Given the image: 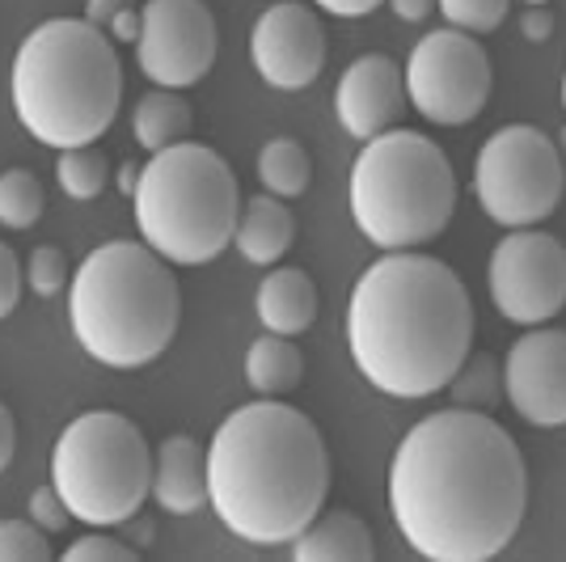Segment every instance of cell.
<instances>
[{
	"mask_svg": "<svg viewBox=\"0 0 566 562\" xmlns=\"http://www.w3.org/2000/svg\"><path fill=\"white\" fill-rule=\"evenodd\" d=\"M30 520H34L39 529H48V533H60V529L72 520L69 503L60 499L55 482H51V487H39V491L30 495Z\"/></svg>",
	"mask_w": 566,
	"mask_h": 562,
	"instance_id": "obj_30",
	"label": "cell"
},
{
	"mask_svg": "<svg viewBox=\"0 0 566 562\" xmlns=\"http://www.w3.org/2000/svg\"><path fill=\"white\" fill-rule=\"evenodd\" d=\"M524 4H549V0H524Z\"/></svg>",
	"mask_w": 566,
	"mask_h": 562,
	"instance_id": "obj_41",
	"label": "cell"
},
{
	"mask_svg": "<svg viewBox=\"0 0 566 562\" xmlns=\"http://www.w3.org/2000/svg\"><path fill=\"white\" fill-rule=\"evenodd\" d=\"M457 174L444 148L419 132L394 127L364 140L352 165V216L377 250H419L449 229Z\"/></svg>",
	"mask_w": 566,
	"mask_h": 562,
	"instance_id": "obj_7",
	"label": "cell"
},
{
	"mask_svg": "<svg viewBox=\"0 0 566 562\" xmlns=\"http://www.w3.org/2000/svg\"><path fill=\"white\" fill-rule=\"evenodd\" d=\"M182 288L169 262L144 241H106L69 283V326L81 352L106 368H144L178 334Z\"/></svg>",
	"mask_w": 566,
	"mask_h": 562,
	"instance_id": "obj_5",
	"label": "cell"
},
{
	"mask_svg": "<svg viewBox=\"0 0 566 562\" xmlns=\"http://www.w3.org/2000/svg\"><path fill=\"white\" fill-rule=\"evenodd\" d=\"M13 452H18V423H13V410L0 402V473L9 469Z\"/></svg>",
	"mask_w": 566,
	"mask_h": 562,
	"instance_id": "obj_33",
	"label": "cell"
},
{
	"mask_svg": "<svg viewBox=\"0 0 566 562\" xmlns=\"http://www.w3.org/2000/svg\"><path fill=\"white\" fill-rule=\"evenodd\" d=\"M389 508L401 538L431 562L503 554L528 512V466L486 410H436L394 452Z\"/></svg>",
	"mask_w": 566,
	"mask_h": 562,
	"instance_id": "obj_1",
	"label": "cell"
},
{
	"mask_svg": "<svg viewBox=\"0 0 566 562\" xmlns=\"http://www.w3.org/2000/svg\"><path fill=\"white\" fill-rule=\"evenodd\" d=\"M503 398L533 427H566V330L533 326L503 360Z\"/></svg>",
	"mask_w": 566,
	"mask_h": 562,
	"instance_id": "obj_14",
	"label": "cell"
},
{
	"mask_svg": "<svg viewBox=\"0 0 566 562\" xmlns=\"http://www.w3.org/2000/svg\"><path fill=\"white\" fill-rule=\"evenodd\" d=\"M389 9L398 13L401 22H427L431 13H436V0H389Z\"/></svg>",
	"mask_w": 566,
	"mask_h": 562,
	"instance_id": "obj_37",
	"label": "cell"
},
{
	"mask_svg": "<svg viewBox=\"0 0 566 562\" xmlns=\"http://www.w3.org/2000/svg\"><path fill=\"white\" fill-rule=\"evenodd\" d=\"M22 262H18V254H13V246H4L0 241V318H9L13 309H18V301H22Z\"/></svg>",
	"mask_w": 566,
	"mask_h": 562,
	"instance_id": "obj_31",
	"label": "cell"
},
{
	"mask_svg": "<svg viewBox=\"0 0 566 562\" xmlns=\"http://www.w3.org/2000/svg\"><path fill=\"white\" fill-rule=\"evenodd\" d=\"M406 97L436 127H465L486 111L495 69L486 48L465 30H431L406 60Z\"/></svg>",
	"mask_w": 566,
	"mask_h": 562,
	"instance_id": "obj_10",
	"label": "cell"
},
{
	"mask_svg": "<svg viewBox=\"0 0 566 562\" xmlns=\"http://www.w3.org/2000/svg\"><path fill=\"white\" fill-rule=\"evenodd\" d=\"M473 195L503 229H533L566 195V162L554 136L533 123H507L473 157Z\"/></svg>",
	"mask_w": 566,
	"mask_h": 562,
	"instance_id": "obj_9",
	"label": "cell"
},
{
	"mask_svg": "<svg viewBox=\"0 0 566 562\" xmlns=\"http://www.w3.org/2000/svg\"><path fill=\"white\" fill-rule=\"evenodd\" d=\"M250 55L271 90H308L326 69V25L301 0H280L254 22Z\"/></svg>",
	"mask_w": 566,
	"mask_h": 562,
	"instance_id": "obj_13",
	"label": "cell"
},
{
	"mask_svg": "<svg viewBox=\"0 0 566 562\" xmlns=\"http://www.w3.org/2000/svg\"><path fill=\"white\" fill-rule=\"evenodd\" d=\"M136 183H140V165H136V162H123V165H118V190H123L127 199H132Z\"/></svg>",
	"mask_w": 566,
	"mask_h": 562,
	"instance_id": "obj_39",
	"label": "cell"
},
{
	"mask_svg": "<svg viewBox=\"0 0 566 562\" xmlns=\"http://www.w3.org/2000/svg\"><path fill=\"white\" fill-rule=\"evenodd\" d=\"M220 30L203 0H148L140 4L136 64L161 90H190L216 64Z\"/></svg>",
	"mask_w": 566,
	"mask_h": 562,
	"instance_id": "obj_12",
	"label": "cell"
},
{
	"mask_svg": "<svg viewBox=\"0 0 566 562\" xmlns=\"http://www.w3.org/2000/svg\"><path fill=\"white\" fill-rule=\"evenodd\" d=\"M106 34L118 39V43H136V39H140V9H136V4H127L115 22L106 25Z\"/></svg>",
	"mask_w": 566,
	"mask_h": 562,
	"instance_id": "obj_35",
	"label": "cell"
},
{
	"mask_svg": "<svg viewBox=\"0 0 566 562\" xmlns=\"http://www.w3.org/2000/svg\"><path fill=\"white\" fill-rule=\"evenodd\" d=\"M64 559L69 562H136L140 559V550H136V545H127V538L85 533V538H76L69 550H64Z\"/></svg>",
	"mask_w": 566,
	"mask_h": 562,
	"instance_id": "obj_29",
	"label": "cell"
},
{
	"mask_svg": "<svg viewBox=\"0 0 566 562\" xmlns=\"http://www.w3.org/2000/svg\"><path fill=\"white\" fill-rule=\"evenodd\" d=\"M25 283L39 292V296H55V292H64L72 283V267L64 250H55V246H39L30 262H25Z\"/></svg>",
	"mask_w": 566,
	"mask_h": 562,
	"instance_id": "obj_28",
	"label": "cell"
},
{
	"mask_svg": "<svg viewBox=\"0 0 566 562\" xmlns=\"http://www.w3.org/2000/svg\"><path fill=\"white\" fill-rule=\"evenodd\" d=\"M296 562H373V529L355 512H322L301 538L292 541Z\"/></svg>",
	"mask_w": 566,
	"mask_h": 562,
	"instance_id": "obj_19",
	"label": "cell"
},
{
	"mask_svg": "<svg viewBox=\"0 0 566 562\" xmlns=\"http://www.w3.org/2000/svg\"><path fill=\"white\" fill-rule=\"evenodd\" d=\"M406 106H410L406 76L389 55H377V51L352 60L334 85V115L352 140H373L394 132Z\"/></svg>",
	"mask_w": 566,
	"mask_h": 562,
	"instance_id": "obj_15",
	"label": "cell"
},
{
	"mask_svg": "<svg viewBox=\"0 0 566 562\" xmlns=\"http://www.w3.org/2000/svg\"><path fill=\"white\" fill-rule=\"evenodd\" d=\"M0 562H51L48 529L34 520H0Z\"/></svg>",
	"mask_w": 566,
	"mask_h": 562,
	"instance_id": "obj_27",
	"label": "cell"
},
{
	"mask_svg": "<svg viewBox=\"0 0 566 562\" xmlns=\"http://www.w3.org/2000/svg\"><path fill=\"white\" fill-rule=\"evenodd\" d=\"M51 482L69 512L94 529H115L153 491V452L136 423L118 410H90L60 431Z\"/></svg>",
	"mask_w": 566,
	"mask_h": 562,
	"instance_id": "obj_8",
	"label": "cell"
},
{
	"mask_svg": "<svg viewBox=\"0 0 566 562\" xmlns=\"http://www.w3.org/2000/svg\"><path fill=\"white\" fill-rule=\"evenodd\" d=\"M452 402L465 410H491L503 398V368L491 355H465V364L449 381Z\"/></svg>",
	"mask_w": 566,
	"mask_h": 562,
	"instance_id": "obj_25",
	"label": "cell"
},
{
	"mask_svg": "<svg viewBox=\"0 0 566 562\" xmlns=\"http://www.w3.org/2000/svg\"><path fill=\"white\" fill-rule=\"evenodd\" d=\"M190 127H195V115H190V102H182L178 90H161L157 85L132 111V136L148 153H161V148L182 144L190 136Z\"/></svg>",
	"mask_w": 566,
	"mask_h": 562,
	"instance_id": "obj_21",
	"label": "cell"
},
{
	"mask_svg": "<svg viewBox=\"0 0 566 562\" xmlns=\"http://www.w3.org/2000/svg\"><path fill=\"white\" fill-rule=\"evenodd\" d=\"M292 241H296V216H292V208L283 199H275V195H254L250 204H241L233 246L241 250L245 262L275 267L292 250Z\"/></svg>",
	"mask_w": 566,
	"mask_h": 562,
	"instance_id": "obj_17",
	"label": "cell"
},
{
	"mask_svg": "<svg viewBox=\"0 0 566 562\" xmlns=\"http://www.w3.org/2000/svg\"><path fill=\"white\" fill-rule=\"evenodd\" d=\"M331 495V452L317 423L280 398L237 406L208 445V508L254 545L296 541Z\"/></svg>",
	"mask_w": 566,
	"mask_h": 562,
	"instance_id": "obj_3",
	"label": "cell"
},
{
	"mask_svg": "<svg viewBox=\"0 0 566 562\" xmlns=\"http://www.w3.org/2000/svg\"><path fill=\"white\" fill-rule=\"evenodd\" d=\"M132 208L148 250L169 267H203L233 246L241 187L216 148L182 140L140 165Z\"/></svg>",
	"mask_w": 566,
	"mask_h": 562,
	"instance_id": "obj_6",
	"label": "cell"
},
{
	"mask_svg": "<svg viewBox=\"0 0 566 562\" xmlns=\"http://www.w3.org/2000/svg\"><path fill=\"white\" fill-rule=\"evenodd\" d=\"M245 381L262 398H287L305 381V355L287 334L266 330V339H254L245 352Z\"/></svg>",
	"mask_w": 566,
	"mask_h": 562,
	"instance_id": "obj_20",
	"label": "cell"
},
{
	"mask_svg": "<svg viewBox=\"0 0 566 562\" xmlns=\"http://www.w3.org/2000/svg\"><path fill=\"white\" fill-rule=\"evenodd\" d=\"M259 322L271 334H305L317 318V283L308 280V271L301 267H280L266 271V280L259 283Z\"/></svg>",
	"mask_w": 566,
	"mask_h": 562,
	"instance_id": "obj_18",
	"label": "cell"
},
{
	"mask_svg": "<svg viewBox=\"0 0 566 562\" xmlns=\"http://www.w3.org/2000/svg\"><path fill=\"white\" fill-rule=\"evenodd\" d=\"M123 524L132 529V533H127V541H136V545H148V541H153V524H148V520H140V512L127 516Z\"/></svg>",
	"mask_w": 566,
	"mask_h": 562,
	"instance_id": "obj_38",
	"label": "cell"
},
{
	"mask_svg": "<svg viewBox=\"0 0 566 562\" xmlns=\"http://www.w3.org/2000/svg\"><path fill=\"white\" fill-rule=\"evenodd\" d=\"M473 343V301L449 262L423 250H385L355 280L347 347L359 376L389 398L449 389Z\"/></svg>",
	"mask_w": 566,
	"mask_h": 562,
	"instance_id": "obj_2",
	"label": "cell"
},
{
	"mask_svg": "<svg viewBox=\"0 0 566 562\" xmlns=\"http://www.w3.org/2000/svg\"><path fill=\"white\" fill-rule=\"evenodd\" d=\"M43 208H48V195H43V183L30 169H4L0 174V225L4 229H13V233L34 229Z\"/></svg>",
	"mask_w": 566,
	"mask_h": 562,
	"instance_id": "obj_24",
	"label": "cell"
},
{
	"mask_svg": "<svg viewBox=\"0 0 566 562\" xmlns=\"http://www.w3.org/2000/svg\"><path fill=\"white\" fill-rule=\"evenodd\" d=\"M520 30H524L528 43H542V39H549V30H554V18L545 13V4H528V13L520 18Z\"/></svg>",
	"mask_w": 566,
	"mask_h": 562,
	"instance_id": "obj_32",
	"label": "cell"
},
{
	"mask_svg": "<svg viewBox=\"0 0 566 562\" xmlns=\"http://www.w3.org/2000/svg\"><path fill=\"white\" fill-rule=\"evenodd\" d=\"M127 4H132V0H90V4H85V22H94L97 30H106Z\"/></svg>",
	"mask_w": 566,
	"mask_h": 562,
	"instance_id": "obj_36",
	"label": "cell"
},
{
	"mask_svg": "<svg viewBox=\"0 0 566 562\" xmlns=\"http://www.w3.org/2000/svg\"><path fill=\"white\" fill-rule=\"evenodd\" d=\"M55 178H60V190L76 199V204H90L97 199L106 183H111V162L97 153L94 144H81V148H64L60 162H55Z\"/></svg>",
	"mask_w": 566,
	"mask_h": 562,
	"instance_id": "obj_23",
	"label": "cell"
},
{
	"mask_svg": "<svg viewBox=\"0 0 566 562\" xmlns=\"http://www.w3.org/2000/svg\"><path fill=\"white\" fill-rule=\"evenodd\" d=\"M554 144H558V153H563V162H566V127L558 132V140H554Z\"/></svg>",
	"mask_w": 566,
	"mask_h": 562,
	"instance_id": "obj_40",
	"label": "cell"
},
{
	"mask_svg": "<svg viewBox=\"0 0 566 562\" xmlns=\"http://www.w3.org/2000/svg\"><path fill=\"white\" fill-rule=\"evenodd\" d=\"M436 9L444 13V22L452 30H465V34H491L507 22V9L512 0H436Z\"/></svg>",
	"mask_w": 566,
	"mask_h": 562,
	"instance_id": "obj_26",
	"label": "cell"
},
{
	"mask_svg": "<svg viewBox=\"0 0 566 562\" xmlns=\"http://www.w3.org/2000/svg\"><path fill=\"white\" fill-rule=\"evenodd\" d=\"M259 178L266 195H275V199H296V195H305L308 190V178H313V162H308L305 144L287 140H266L259 153Z\"/></svg>",
	"mask_w": 566,
	"mask_h": 562,
	"instance_id": "obj_22",
	"label": "cell"
},
{
	"mask_svg": "<svg viewBox=\"0 0 566 562\" xmlns=\"http://www.w3.org/2000/svg\"><path fill=\"white\" fill-rule=\"evenodd\" d=\"M491 301L516 326H545L566 309V246L542 229H512L491 254Z\"/></svg>",
	"mask_w": 566,
	"mask_h": 562,
	"instance_id": "obj_11",
	"label": "cell"
},
{
	"mask_svg": "<svg viewBox=\"0 0 566 562\" xmlns=\"http://www.w3.org/2000/svg\"><path fill=\"white\" fill-rule=\"evenodd\" d=\"M153 499L169 516L208 508V448L195 436H166L153 452Z\"/></svg>",
	"mask_w": 566,
	"mask_h": 562,
	"instance_id": "obj_16",
	"label": "cell"
},
{
	"mask_svg": "<svg viewBox=\"0 0 566 562\" xmlns=\"http://www.w3.org/2000/svg\"><path fill=\"white\" fill-rule=\"evenodd\" d=\"M380 4H385V0H317V9H322V13H334V18H368Z\"/></svg>",
	"mask_w": 566,
	"mask_h": 562,
	"instance_id": "obj_34",
	"label": "cell"
},
{
	"mask_svg": "<svg viewBox=\"0 0 566 562\" xmlns=\"http://www.w3.org/2000/svg\"><path fill=\"white\" fill-rule=\"evenodd\" d=\"M563 106H566V76H563Z\"/></svg>",
	"mask_w": 566,
	"mask_h": 562,
	"instance_id": "obj_42",
	"label": "cell"
},
{
	"mask_svg": "<svg viewBox=\"0 0 566 562\" xmlns=\"http://www.w3.org/2000/svg\"><path fill=\"white\" fill-rule=\"evenodd\" d=\"M9 90L25 132L64 153L111 132L123 102V64L106 30L85 18H51L22 39Z\"/></svg>",
	"mask_w": 566,
	"mask_h": 562,
	"instance_id": "obj_4",
	"label": "cell"
}]
</instances>
